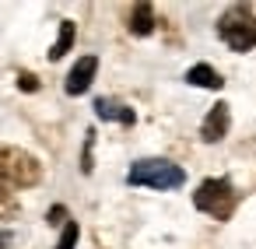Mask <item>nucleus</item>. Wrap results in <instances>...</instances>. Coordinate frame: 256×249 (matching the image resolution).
<instances>
[{"label":"nucleus","instance_id":"obj_8","mask_svg":"<svg viewBox=\"0 0 256 249\" xmlns=\"http://www.w3.org/2000/svg\"><path fill=\"white\" fill-rule=\"evenodd\" d=\"M154 25H158V22H154V8L148 4V0L134 4V11H130V25H126V28H130L134 36H140V39H144V36H151V32H154Z\"/></svg>","mask_w":256,"mask_h":249},{"label":"nucleus","instance_id":"obj_9","mask_svg":"<svg viewBox=\"0 0 256 249\" xmlns=\"http://www.w3.org/2000/svg\"><path fill=\"white\" fill-rule=\"evenodd\" d=\"M186 84H193V88H207V92H218L224 81H221V74H218L210 64H193V67L186 70Z\"/></svg>","mask_w":256,"mask_h":249},{"label":"nucleus","instance_id":"obj_10","mask_svg":"<svg viewBox=\"0 0 256 249\" xmlns=\"http://www.w3.org/2000/svg\"><path fill=\"white\" fill-rule=\"evenodd\" d=\"M74 39H78V25H74V22H60V36H56V42H53V50H50V60H64V56L70 53Z\"/></svg>","mask_w":256,"mask_h":249},{"label":"nucleus","instance_id":"obj_4","mask_svg":"<svg viewBox=\"0 0 256 249\" xmlns=\"http://www.w3.org/2000/svg\"><path fill=\"white\" fill-rule=\"evenodd\" d=\"M42 179V165L28 154V151H22V148H11V144H0V182L4 186H18V190H25V186H36Z\"/></svg>","mask_w":256,"mask_h":249},{"label":"nucleus","instance_id":"obj_2","mask_svg":"<svg viewBox=\"0 0 256 249\" xmlns=\"http://www.w3.org/2000/svg\"><path fill=\"white\" fill-rule=\"evenodd\" d=\"M126 182L130 186H148V190H179L182 182H186V172H182V165H176V162H168V158H140V162H134L130 165V172H126Z\"/></svg>","mask_w":256,"mask_h":249},{"label":"nucleus","instance_id":"obj_7","mask_svg":"<svg viewBox=\"0 0 256 249\" xmlns=\"http://www.w3.org/2000/svg\"><path fill=\"white\" fill-rule=\"evenodd\" d=\"M95 116L98 120H109V123H120V126H134L137 123V112L116 98H95Z\"/></svg>","mask_w":256,"mask_h":249},{"label":"nucleus","instance_id":"obj_15","mask_svg":"<svg viewBox=\"0 0 256 249\" xmlns=\"http://www.w3.org/2000/svg\"><path fill=\"white\" fill-rule=\"evenodd\" d=\"M18 88H22V92H39L36 74H18Z\"/></svg>","mask_w":256,"mask_h":249},{"label":"nucleus","instance_id":"obj_13","mask_svg":"<svg viewBox=\"0 0 256 249\" xmlns=\"http://www.w3.org/2000/svg\"><path fill=\"white\" fill-rule=\"evenodd\" d=\"M92 148H95V130L84 134V154H81V172H84V176L95 168V165H92Z\"/></svg>","mask_w":256,"mask_h":249},{"label":"nucleus","instance_id":"obj_1","mask_svg":"<svg viewBox=\"0 0 256 249\" xmlns=\"http://www.w3.org/2000/svg\"><path fill=\"white\" fill-rule=\"evenodd\" d=\"M218 36L232 53H249L256 46V11L249 4H232L218 18Z\"/></svg>","mask_w":256,"mask_h":249},{"label":"nucleus","instance_id":"obj_3","mask_svg":"<svg viewBox=\"0 0 256 249\" xmlns=\"http://www.w3.org/2000/svg\"><path fill=\"white\" fill-rule=\"evenodd\" d=\"M193 207L204 210L214 221H228L235 214V207H238V193H235V186L228 179H204L196 186V193H193Z\"/></svg>","mask_w":256,"mask_h":249},{"label":"nucleus","instance_id":"obj_5","mask_svg":"<svg viewBox=\"0 0 256 249\" xmlns=\"http://www.w3.org/2000/svg\"><path fill=\"white\" fill-rule=\"evenodd\" d=\"M228 126H232V109H228V102H218V106H210V112L200 123V140L218 144V140H224Z\"/></svg>","mask_w":256,"mask_h":249},{"label":"nucleus","instance_id":"obj_6","mask_svg":"<svg viewBox=\"0 0 256 249\" xmlns=\"http://www.w3.org/2000/svg\"><path fill=\"white\" fill-rule=\"evenodd\" d=\"M95 70H98V56H81V60L70 67V74H67V81H64V92H67V95H84V92L92 88V81H95Z\"/></svg>","mask_w":256,"mask_h":249},{"label":"nucleus","instance_id":"obj_11","mask_svg":"<svg viewBox=\"0 0 256 249\" xmlns=\"http://www.w3.org/2000/svg\"><path fill=\"white\" fill-rule=\"evenodd\" d=\"M78 238H81V228H78V221L70 218V221L64 224V232H60V238H56V246H53V249H74V246H78Z\"/></svg>","mask_w":256,"mask_h":249},{"label":"nucleus","instance_id":"obj_16","mask_svg":"<svg viewBox=\"0 0 256 249\" xmlns=\"http://www.w3.org/2000/svg\"><path fill=\"white\" fill-rule=\"evenodd\" d=\"M14 246V232L11 228H0V249H11Z\"/></svg>","mask_w":256,"mask_h":249},{"label":"nucleus","instance_id":"obj_14","mask_svg":"<svg viewBox=\"0 0 256 249\" xmlns=\"http://www.w3.org/2000/svg\"><path fill=\"white\" fill-rule=\"evenodd\" d=\"M46 221L50 224H67L70 218H67V207L64 204H56V207H50V214H46Z\"/></svg>","mask_w":256,"mask_h":249},{"label":"nucleus","instance_id":"obj_12","mask_svg":"<svg viewBox=\"0 0 256 249\" xmlns=\"http://www.w3.org/2000/svg\"><path fill=\"white\" fill-rule=\"evenodd\" d=\"M14 214H18V200H14L11 186L0 182V221H8V218H14Z\"/></svg>","mask_w":256,"mask_h":249}]
</instances>
